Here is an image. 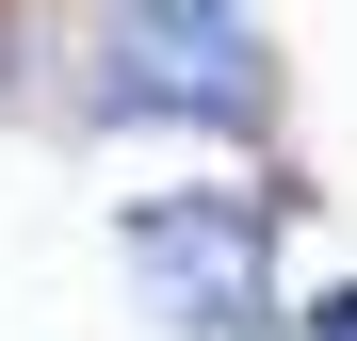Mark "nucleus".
<instances>
[{
  "label": "nucleus",
  "mask_w": 357,
  "mask_h": 341,
  "mask_svg": "<svg viewBox=\"0 0 357 341\" xmlns=\"http://www.w3.org/2000/svg\"><path fill=\"white\" fill-rule=\"evenodd\" d=\"M309 341H357V293H325V309H309Z\"/></svg>",
  "instance_id": "obj_1"
}]
</instances>
